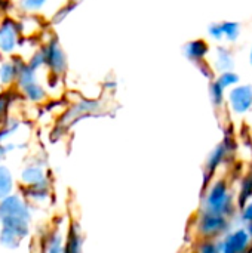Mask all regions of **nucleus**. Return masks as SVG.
Instances as JSON below:
<instances>
[{"mask_svg": "<svg viewBox=\"0 0 252 253\" xmlns=\"http://www.w3.org/2000/svg\"><path fill=\"white\" fill-rule=\"evenodd\" d=\"M33 206L19 191L0 200V245L6 249H16L31 233Z\"/></svg>", "mask_w": 252, "mask_h": 253, "instance_id": "1", "label": "nucleus"}, {"mask_svg": "<svg viewBox=\"0 0 252 253\" xmlns=\"http://www.w3.org/2000/svg\"><path fill=\"white\" fill-rule=\"evenodd\" d=\"M43 53H45V61H46V70H49V74L61 77L65 74L68 68V61L67 55L58 42L56 37H50L45 44H42Z\"/></svg>", "mask_w": 252, "mask_h": 253, "instance_id": "2", "label": "nucleus"}, {"mask_svg": "<svg viewBox=\"0 0 252 253\" xmlns=\"http://www.w3.org/2000/svg\"><path fill=\"white\" fill-rule=\"evenodd\" d=\"M102 108L101 101L98 99H80L74 104H71L67 111L59 117L58 126L59 127H70L79 120L85 119L86 116L95 114Z\"/></svg>", "mask_w": 252, "mask_h": 253, "instance_id": "3", "label": "nucleus"}, {"mask_svg": "<svg viewBox=\"0 0 252 253\" xmlns=\"http://www.w3.org/2000/svg\"><path fill=\"white\" fill-rule=\"evenodd\" d=\"M21 33L18 21L10 16L0 19V55L10 56L21 46Z\"/></svg>", "mask_w": 252, "mask_h": 253, "instance_id": "4", "label": "nucleus"}, {"mask_svg": "<svg viewBox=\"0 0 252 253\" xmlns=\"http://www.w3.org/2000/svg\"><path fill=\"white\" fill-rule=\"evenodd\" d=\"M18 184H19V188H28V187L50 184L49 173L46 170V165L43 162H40L37 157L34 160H30L21 169Z\"/></svg>", "mask_w": 252, "mask_h": 253, "instance_id": "5", "label": "nucleus"}, {"mask_svg": "<svg viewBox=\"0 0 252 253\" xmlns=\"http://www.w3.org/2000/svg\"><path fill=\"white\" fill-rule=\"evenodd\" d=\"M229 105L236 114L250 111L252 107V84L235 86L229 93Z\"/></svg>", "mask_w": 252, "mask_h": 253, "instance_id": "6", "label": "nucleus"}, {"mask_svg": "<svg viewBox=\"0 0 252 253\" xmlns=\"http://www.w3.org/2000/svg\"><path fill=\"white\" fill-rule=\"evenodd\" d=\"M83 245H85L83 231L77 222L71 221L65 228L64 253H83Z\"/></svg>", "mask_w": 252, "mask_h": 253, "instance_id": "7", "label": "nucleus"}, {"mask_svg": "<svg viewBox=\"0 0 252 253\" xmlns=\"http://www.w3.org/2000/svg\"><path fill=\"white\" fill-rule=\"evenodd\" d=\"M19 193L22 197L33 206H43L48 205L52 199V190L50 184L46 185H37V187H28V188H19Z\"/></svg>", "mask_w": 252, "mask_h": 253, "instance_id": "8", "label": "nucleus"}, {"mask_svg": "<svg viewBox=\"0 0 252 253\" xmlns=\"http://www.w3.org/2000/svg\"><path fill=\"white\" fill-rule=\"evenodd\" d=\"M25 59H22L19 56H13V58L4 59L0 64V83H1V86L4 89H9L10 86H15L19 67L22 65Z\"/></svg>", "mask_w": 252, "mask_h": 253, "instance_id": "9", "label": "nucleus"}, {"mask_svg": "<svg viewBox=\"0 0 252 253\" xmlns=\"http://www.w3.org/2000/svg\"><path fill=\"white\" fill-rule=\"evenodd\" d=\"M64 239L65 230H61L59 227L50 228L42 240L40 253H64Z\"/></svg>", "mask_w": 252, "mask_h": 253, "instance_id": "10", "label": "nucleus"}, {"mask_svg": "<svg viewBox=\"0 0 252 253\" xmlns=\"http://www.w3.org/2000/svg\"><path fill=\"white\" fill-rule=\"evenodd\" d=\"M183 53L189 61L196 64L201 61H205V58L209 53V44L203 39H196L183 46Z\"/></svg>", "mask_w": 252, "mask_h": 253, "instance_id": "11", "label": "nucleus"}, {"mask_svg": "<svg viewBox=\"0 0 252 253\" xmlns=\"http://www.w3.org/2000/svg\"><path fill=\"white\" fill-rule=\"evenodd\" d=\"M18 92L30 102L33 104H43L45 101H48L49 98V93L46 90V87L39 82V80H34L22 87L18 89Z\"/></svg>", "mask_w": 252, "mask_h": 253, "instance_id": "12", "label": "nucleus"}, {"mask_svg": "<svg viewBox=\"0 0 252 253\" xmlns=\"http://www.w3.org/2000/svg\"><path fill=\"white\" fill-rule=\"evenodd\" d=\"M214 68L218 73L232 71L235 68V56H233V52L229 47H226V46L217 47L215 59H214Z\"/></svg>", "mask_w": 252, "mask_h": 253, "instance_id": "13", "label": "nucleus"}, {"mask_svg": "<svg viewBox=\"0 0 252 253\" xmlns=\"http://www.w3.org/2000/svg\"><path fill=\"white\" fill-rule=\"evenodd\" d=\"M16 191V181L12 170L0 163V200Z\"/></svg>", "mask_w": 252, "mask_h": 253, "instance_id": "14", "label": "nucleus"}, {"mask_svg": "<svg viewBox=\"0 0 252 253\" xmlns=\"http://www.w3.org/2000/svg\"><path fill=\"white\" fill-rule=\"evenodd\" d=\"M18 1V7L27 13V15H36L39 13L46 4L49 0H16Z\"/></svg>", "mask_w": 252, "mask_h": 253, "instance_id": "15", "label": "nucleus"}, {"mask_svg": "<svg viewBox=\"0 0 252 253\" xmlns=\"http://www.w3.org/2000/svg\"><path fill=\"white\" fill-rule=\"evenodd\" d=\"M77 4H79V0H68L62 7H59L55 13H53V16L50 18V24L52 25H58V24H61L76 7H77Z\"/></svg>", "mask_w": 252, "mask_h": 253, "instance_id": "16", "label": "nucleus"}, {"mask_svg": "<svg viewBox=\"0 0 252 253\" xmlns=\"http://www.w3.org/2000/svg\"><path fill=\"white\" fill-rule=\"evenodd\" d=\"M12 92L9 89H4L1 93H0V126L4 123V120L9 117V110H10V105H12Z\"/></svg>", "mask_w": 252, "mask_h": 253, "instance_id": "17", "label": "nucleus"}, {"mask_svg": "<svg viewBox=\"0 0 252 253\" xmlns=\"http://www.w3.org/2000/svg\"><path fill=\"white\" fill-rule=\"evenodd\" d=\"M25 62L28 64V67H31V68H33L34 71H37V73L42 71V70H45V68H46V61H45V53H43L42 46L37 47Z\"/></svg>", "mask_w": 252, "mask_h": 253, "instance_id": "18", "label": "nucleus"}, {"mask_svg": "<svg viewBox=\"0 0 252 253\" xmlns=\"http://www.w3.org/2000/svg\"><path fill=\"white\" fill-rule=\"evenodd\" d=\"M221 27H223L224 39H227L229 42H236L239 39V34H241V25H239V22L224 21V22H221Z\"/></svg>", "mask_w": 252, "mask_h": 253, "instance_id": "19", "label": "nucleus"}, {"mask_svg": "<svg viewBox=\"0 0 252 253\" xmlns=\"http://www.w3.org/2000/svg\"><path fill=\"white\" fill-rule=\"evenodd\" d=\"M241 77L239 74H236L233 70L232 71H224V73H220L218 77L215 79V82L223 87V89H227V87H233L239 83Z\"/></svg>", "mask_w": 252, "mask_h": 253, "instance_id": "20", "label": "nucleus"}, {"mask_svg": "<svg viewBox=\"0 0 252 253\" xmlns=\"http://www.w3.org/2000/svg\"><path fill=\"white\" fill-rule=\"evenodd\" d=\"M224 90L215 80H211L209 83V99L212 102V105L215 108L221 107L223 105V101H224Z\"/></svg>", "mask_w": 252, "mask_h": 253, "instance_id": "21", "label": "nucleus"}, {"mask_svg": "<svg viewBox=\"0 0 252 253\" xmlns=\"http://www.w3.org/2000/svg\"><path fill=\"white\" fill-rule=\"evenodd\" d=\"M208 34L211 39L214 40H223L224 39V34H223V27H221V22H214L208 27Z\"/></svg>", "mask_w": 252, "mask_h": 253, "instance_id": "22", "label": "nucleus"}, {"mask_svg": "<svg viewBox=\"0 0 252 253\" xmlns=\"http://www.w3.org/2000/svg\"><path fill=\"white\" fill-rule=\"evenodd\" d=\"M196 67H198V70L201 71V74H202L203 77H206L208 80H214V70H212V67L209 65V62L201 61V62H196Z\"/></svg>", "mask_w": 252, "mask_h": 253, "instance_id": "23", "label": "nucleus"}, {"mask_svg": "<svg viewBox=\"0 0 252 253\" xmlns=\"http://www.w3.org/2000/svg\"><path fill=\"white\" fill-rule=\"evenodd\" d=\"M250 62H251V67H252V47H251V53H250Z\"/></svg>", "mask_w": 252, "mask_h": 253, "instance_id": "24", "label": "nucleus"}, {"mask_svg": "<svg viewBox=\"0 0 252 253\" xmlns=\"http://www.w3.org/2000/svg\"><path fill=\"white\" fill-rule=\"evenodd\" d=\"M0 228H1V224H0Z\"/></svg>", "mask_w": 252, "mask_h": 253, "instance_id": "25", "label": "nucleus"}]
</instances>
